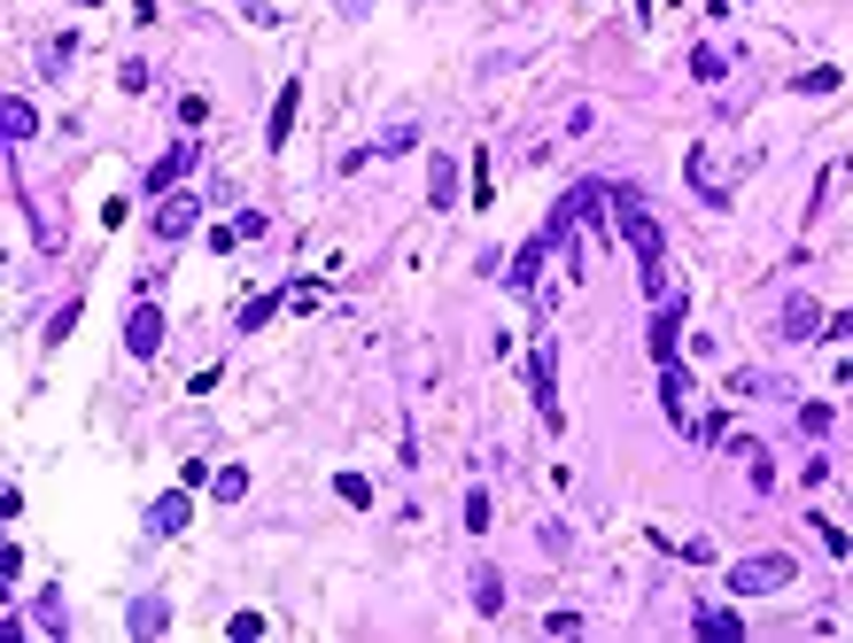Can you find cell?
<instances>
[{"label":"cell","instance_id":"37","mask_svg":"<svg viewBox=\"0 0 853 643\" xmlns=\"http://www.w3.org/2000/svg\"><path fill=\"white\" fill-rule=\"evenodd\" d=\"M830 381H838V388H853V349H845V356L830 364Z\"/></svg>","mask_w":853,"mask_h":643},{"label":"cell","instance_id":"17","mask_svg":"<svg viewBox=\"0 0 853 643\" xmlns=\"http://www.w3.org/2000/svg\"><path fill=\"white\" fill-rule=\"evenodd\" d=\"M466 589H474V612H481V620H496V612H504V574H496L489 559L474 566V582H466Z\"/></svg>","mask_w":853,"mask_h":643},{"label":"cell","instance_id":"32","mask_svg":"<svg viewBox=\"0 0 853 643\" xmlns=\"http://www.w3.org/2000/svg\"><path fill=\"white\" fill-rule=\"evenodd\" d=\"M830 419H838L830 404H799V434H830Z\"/></svg>","mask_w":853,"mask_h":643},{"label":"cell","instance_id":"24","mask_svg":"<svg viewBox=\"0 0 853 643\" xmlns=\"http://www.w3.org/2000/svg\"><path fill=\"white\" fill-rule=\"evenodd\" d=\"M691 78L722 85V78H729V55H722V47H691Z\"/></svg>","mask_w":853,"mask_h":643},{"label":"cell","instance_id":"22","mask_svg":"<svg viewBox=\"0 0 853 643\" xmlns=\"http://www.w3.org/2000/svg\"><path fill=\"white\" fill-rule=\"evenodd\" d=\"M70 55H78V32H55V39L39 47V70H47V78H62V70H70Z\"/></svg>","mask_w":853,"mask_h":643},{"label":"cell","instance_id":"28","mask_svg":"<svg viewBox=\"0 0 853 643\" xmlns=\"http://www.w3.org/2000/svg\"><path fill=\"white\" fill-rule=\"evenodd\" d=\"M807 527H815V542L830 550V559H853V542H845V527H838V519H822V512H815Z\"/></svg>","mask_w":853,"mask_h":643},{"label":"cell","instance_id":"25","mask_svg":"<svg viewBox=\"0 0 853 643\" xmlns=\"http://www.w3.org/2000/svg\"><path fill=\"white\" fill-rule=\"evenodd\" d=\"M411 148H419V125H411V117H396V125L381 132V148H373V155H411Z\"/></svg>","mask_w":853,"mask_h":643},{"label":"cell","instance_id":"26","mask_svg":"<svg viewBox=\"0 0 853 643\" xmlns=\"http://www.w3.org/2000/svg\"><path fill=\"white\" fill-rule=\"evenodd\" d=\"M210 489H218V504H241V496H248V466H218Z\"/></svg>","mask_w":853,"mask_h":643},{"label":"cell","instance_id":"35","mask_svg":"<svg viewBox=\"0 0 853 643\" xmlns=\"http://www.w3.org/2000/svg\"><path fill=\"white\" fill-rule=\"evenodd\" d=\"M466 195H474V202L489 210V195H496V187H489V155H474V187H466Z\"/></svg>","mask_w":853,"mask_h":643},{"label":"cell","instance_id":"4","mask_svg":"<svg viewBox=\"0 0 853 643\" xmlns=\"http://www.w3.org/2000/svg\"><path fill=\"white\" fill-rule=\"evenodd\" d=\"M528 396L544 411V434H559V341L551 334H536V349H528Z\"/></svg>","mask_w":853,"mask_h":643},{"label":"cell","instance_id":"27","mask_svg":"<svg viewBox=\"0 0 853 643\" xmlns=\"http://www.w3.org/2000/svg\"><path fill=\"white\" fill-rule=\"evenodd\" d=\"M334 496L350 504V512H365V504H373V481H365V474H334Z\"/></svg>","mask_w":853,"mask_h":643},{"label":"cell","instance_id":"11","mask_svg":"<svg viewBox=\"0 0 853 643\" xmlns=\"http://www.w3.org/2000/svg\"><path fill=\"white\" fill-rule=\"evenodd\" d=\"M722 449H737V457H745V481H752V496H776V466H768V449H760L752 434H737V426H729V442H722Z\"/></svg>","mask_w":853,"mask_h":643},{"label":"cell","instance_id":"30","mask_svg":"<svg viewBox=\"0 0 853 643\" xmlns=\"http://www.w3.org/2000/svg\"><path fill=\"white\" fill-rule=\"evenodd\" d=\"M489 519H496V504H489V489H474V496H466V527L489 535Z\"/></svg>","mask_w":853,"mask_h":643},{"label":"cell","instance_id":"10","mask_svg":"<svg viewBox=\"0 0 853 643\" xmlns=\"http://www.w3.org/2000/svg\"><path fill=\"white\" fill-rule=\"evenodd\" d=\"M659 404H667V419H675V426H699V419H691V373H682V356H667V364H659Z\"/></svg>","mask_w":853,"mask_h":643},{"label":"cell","instance_id":"13","mask_svg":"<svg viewBox=\"0 0 853 643\" xmlns=\"http://www.w3.org/2000/svg\"><path fill=\"white\" fill-rule=\"evenodd\" d=\"M426 202H435V210H458V202H466L458 163H451V155H426Z\"/></svg>","mask_w":853,"mask_h":643},{"label":"cell","instance_id":"19","mask_svg":"<svg viewBox=\"0 0 853 643\" xmlns=\"http://www.w3.org/2000/svg\"><path fill=\"white\" fill-rule=\"evenodd\" d=\"M0 132H9V140H16V148H24V140H32V132H39V109H32V102H24V94H9V102H0Z\"/></svg>","mask_w":853,"mask_h":643},{"label":"cell","instance_id":"33","mask_svg":"<svg viewBox=\"0 0 853 643\" xmlns=\"http://www.w3.org/2000/svg\"><path fill=\"white\" fill-rule=\"evenodd\" d=\"M544 635H582V612H574V605H559V612H544Z\"/></svg>","mask_w":853,"mask_h":643},{"label":"cell","instance_id":"34","mask_svg":"<svg viewBox=\"0 0 853 643\" xmlns=\"http://www.w3.org/2000/svg\"><path fill=\"white\" fill-rule=\"evenodd\" d=\"M822 341H838V349H853V311H830V318H822Z\"/></svg>","mask_w":853,"mask_h":643},{"label":"cell","instance_id":"21","mask_svg":"<svg viewBox=\"0 0 853 643\" xmlns=\"http://www.w3.org/2000/svg\"><path fill=\"white\" fill-rule=\"evenodd\" d=\"M280 303H288V288H280V295H248V303L233 311V334H256V326H272V311H280Z\"/></svg>","mask_w":853,"mask_h":643},{"label":"cell","instance_id":"38","mask_svg":"<svg viewBox=\"0 0 853 643\" xmlns=\"http://www.w3.org/2000/svg\"><path fill=\"white\" fill-rule=\"evenodd\" d=\"M636 24H652V0H636Z\"/></svg>","mask_w":853,"mask_h":643},{"label":"cell","instance_id":"36","mask_svg":"<svg viewBox=\"0 0 853 643\" xmlns=\"http://www.w3.org/2000/svg\"><path fill=\"white\" fill-rule=\"evenodd\" d=\"M288 303H295V311H318V303H326V288H318V280H303V288H288Z\"/></svg>","mask_w":853,"mask_h":643},{"label":"cell","instance_id":"8","mask_svg":"<svg viewBox=\"0 0 853 643\" xmlns=\"http://www.w3.org/2000/svg\"><path fill=\"white\" fill-rule=\"evenodd\" d=\"M644 341H652V356H659V364H667V356H682V295H675V288L652 303V334H644Z\"/></svg>","mask_w":853,"mask_h":643},{"label":"cell","instance_id":"31","mask_svg":"<svg viewBox=\"0 0 853 643\" xmlns=\"http://www.w3.org/2000/svg\"><path fill=\"white\" fill-rule=\"evenodd\" d=\"M265 628H272L265 612H233V620H225V635H241V643H256V635H265Z\"/></svg>","mask_w":853,"mask_h":643},{"label":"cell","instance_id":"23","mask_svg":"<svg viewBox=\"0 0 853 643\" xmlns=\"http://www.w3.org/2000/svg\"><path fill=\"white\" fill-rule=\"evenodd\" d=\"M792 85H799V94H838V85H845V70H838V62H815V70H799Z\"/></svg>","mask_w":853,"mask_h":643},{"label":"cell","instance_id":"6","mask_svg":"<svg viewBox=\"0 0 853 643\" xmlns=\"http://www.w3.org/2000/svg\"><path fill=\"white\" fill-rule=\"evenodd\" d=\"M195 225H202V195H187V187H179V195H163V202H155V218H148V233H155L163 248H171V241H187Z\"/></svg>","mask_w":853,"mask_h":643},{"label":"cell","instance_id":"7","mask_svg":"<svg viewBox=\"0 0 853 643\" xmlns=\"http://www.w3.org/2000/svg\"><path fill=\"white\" fill-rule=\"evenodd\" d=\"M155 349H163V303H148V295H140V303L125 311V356H140V364H148Z\"/></svg>","mask_w":853,"mask_h":643},{"label":"cell","instance_id":"3","mask_svg":"<svg viewBox=\"0 0 853 643\" xmlns=\"http://www.w3.org/2000/svg\"><path fill=\"white\" fill-rule=\"evenodd\" d=\"M792 574H799L792 550H752V559H729V597H776L792 589Z\"/></svg>","mask_w":853,"mask_h":643},{"label":"cell","instance_id":"15","mask_svg":"<svg viewBox=\"0 0 853 643\" xmlns=\"http://www.w3.org/2000/svg\"><path fill=\"white\" fill-rule=\"evenodd\" d=\"M691 635H706V643H745V620H737L729 605H699V612H691Z\"/></svg>","mask_w":853,"mask_h":643},{"label":"cell","instance_id":"18","mask_svg":"<svg viewBox=\"0 0 853 643\" xmlns=\"http://www.w3.org/2000/svg\"><path fill=\"white\" fill-rule=\"evenodd\" d=\"M682 171H691V187H699V202H706V210H722V202H729V187L714 178V155H706V148H691V163H682Z\"/></svg>","mask_w":853,"mask_h":643},{"label":"cell","instance_id":"14","mask_svg":"<svg viewBox=\"0 0 853 643\" xmlns=\"http://www.w3.org/2000/svg\"><path fill=\"white\" fill-rule=\"evenodd\" d=\"M776 334H784V341H822V303L792 295V303H784V318H776Z\"/></svg>","mask_w":853,"mask_h":643},{"label":"cell","instance_id":"12","mask_svg":"<svg viewBox=\"0 0 853 643\" xmlns=\"http://www.w3.org/2000/svg\"><path fill=\"white\" fill-rule=\"evenodd\" d=\"M295 117H303V85L288 78V85H280V102H272V125H265V148H272V155L295 140Z\"/></svg>","mask_w":853,"mask_h":643},{"label":"cell","instance_id":"9","mask_svg":"<svg viewBox=\"0 0 853 643\" xmlns=\"http://www.w3.org/2000/svg\"><path fill=\"white\" fill-rule=\"evenodd\" d=\"M125 628H132L140 643L171 635V597H163V589H140V597H132V612H125Z\"/></svg>","mask_w":853,"mask_h":643},{"label":"cell","instance_id":"2","mask_svg":"<svg viewBox=\"0 0 853 643\" xmlns=\"http://www.w3.org/2000/svg\"><path fill=\"white\" fill-rule=\"evenodd\" d=\"M597 210H614V178H574V187H566V195L551 202V218L536 225V241H544V248L559 256V248H566V241H574V233H582V225L597 218Z\"/></svg>","mask_w":853,"mask_h":643},{"label":"cell","instance_id":"16","mask_svg":"<svg viewBox=\"0 0 853 643\" xmlns=\"http://www.w3.org/2000/svg\"><path fill=\"white\" fill-rule=\"evenodd\" d=\"M187 519H195V504H187L179 489H171V496H155V504H148V535H187Z\"/></svg>","mask_w":853,"mask_h":643},{"label":"cell","instance_id":"1","mask_svg":"<svg viewBox=\"0 0 853 643\" xmlns=\"http://www.w3.org/2000/svg\"><path fill=\"white\" fill-rule=\"evenodd\" d=\"M614 218H621V241H629V256H636L644 295L659 303V295H667V233H659V218L644 210V195L629 187V178H614Z\"/></svg>","mask_w":853,"mask_h":643},{"label":"cell","instance_id":"29","mask_svg":"<svg viewBox=\"0 0 853 643\" xmlns=\"http://www.w3.org/2000/svg\"><path fill=\"white\" fill-rule=\"evenodd\" d=\"M78 311H85V303L70 295V303H62V311L47 318V334H39V341H47V349H62V341H70V326H78Z\"/></svg>","mask_w":853,"mask_h":643},{"label":"cell","instance_id":"20","mask_svg":"<svg viewBox=\"0 0 853 643\" xmlns=\"http://www.w3.org/2000/svg\"><path fill=\"white\" fill-rule=\"evenodd\" d=\"M32 628H39V635H70V620H62V589H55V582L32 597Z\"/></svg>","mask_w":853,"mask_h":643},{"label":"cell","instance_id":"5","mask_svg":"<svg viewBox=\"0 0 853 643\" xmlns=\"http://www.w3.org/2000/svg\"><path fill=\"white\" fill-rule=\"evenodd\" d=\"M195 163H202V148H195V140H171V148H163V155L148 163V178H140V195H155V202H163V195H179Z\"/></svg>","mask_w":853,"mask_h":643}]
</instances>
